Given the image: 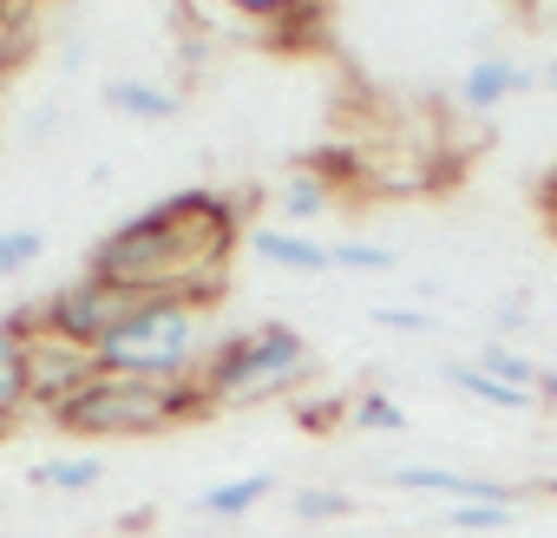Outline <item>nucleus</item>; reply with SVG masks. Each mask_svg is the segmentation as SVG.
<instances>
[{
	"instance_id": "f257e3e1",
	"label": "nucleus",
	"mask_w": 557,
	"mask_h": 538,
	"mask_svg": "<svg viewBox=\"0 0 557 538\" xmlns=\"http://www.w3.org/2000/svg\"><path fill=\"white\" fill-rule=\"evenodd\" d=\"M236 249V204L223 191H171L106 230L86 256L99 283H112L125 303L138 296H190L216 303L223 296V262Z\"/></svg>"
},
{
	"instance_id": "f03ea898",
	"label": "nucleus",
	"mask_w": 557,
	"mask_h": 538,
	"mask_svg": "<svg viewBox=\"0 0 557 538\" xmlns=\"http://www.w3.org/2000/svg\"><path fill=\"white\" fill-rule=\"evenodd\" d=\"M210 355V303L190 296H138L119 309L92 362L106 375H138V381H197Z\"/></svg>"
},
{
	"instance_id": "7ed1b4c3",
	"label": "nucleus",
	"mask_w": 557,
	"mask_h": 538,
	"mask_svg": "<svg viewBox=\"0 0 557 538\" xmlns=\"http://www.w3.org/2000/svg\"><path fill=\"white\" fill-rule=\"evenodd\" d=\"M190 414H210L197 381H138V375H106L99 368L47 420L60 433H79V440H138V433H171Z\"/></svg>"
},
{
	"instance_id": "20e7f679",
	"label": "nucleus",
	"mask_w": 557,
	"mask_h": 538,
	"mask_svg": "<svg viewBox=\"0 0 557 538\" xmlns=\"http://www.w3.org/2000/svg\"><path fill=\"white\" fill-rule=\"evenodd\" d=\"M309 375V342L296 322H249V329H230L210 342L203 368H197V388L216 407H256V401H275L302 388Z\"/></svg>"
},
{
	"instance_id": "39448f33",
	"label": "nucleus",
	"mask_w": 557,
	"mask_h": 538,
	"mask_svg": "<svg viewBox=\"0 0 557 538\" xmlns=\"http://www.w3.org/2000/svg\"><path fill=\"white\" fill-rule=\"evenodd\" d=\"M119 309H125V296L112 290V283H99L92 269H79V277H66L47 303H34V322L47 329V335H60V342H73V349H99L106 342V329L119 322Z\"/></svg>"
},
{
	"instance_id": "423d86ee",
	"label": "nucleus",
	"mask_w": 557,
	"mask_h": 538,
	"mask_svg": "<svg viewBox=\"0 0 557 538\" xmlns=\"http://www.w3.org/2000/svg\"><path fill=\"white\" fill-rule=\"evenodd\" d=\"M92 375H99V362H92L86 349L47 335L40 322L27 329V388H34V407H40V414H53V407H60L66 394H79Z\"/></svg>"
},
{
	"instance_id": "0eeeda50",
	"label": "nucleus",
	"mask_w": 557,
	"mask_h": 538,
	"mask_svg": "<svg viewBox=\"0 0 557 538\" xmlns=\"http://www.w3.org/2000/svg\"><path fill=\"white\" fill-rule=\"evenodd\" d=\"M249 256L269 262V269H289V277H329L335 269V243H322L309 230H283V223H256Z\"/></svg>"
},
{
	"instance_id": "6e6552de",
	"label": "nucleus",
	"mask_w": 557,
	"mask_h": 538,
	"mask_svg": "<svg viewBox=\"0 0 557 538\" xmlns=\"http://www.w3.org/2000/svg\"><path fill=\"white\" fill-rule=\"evenodd\" d=\"M387 486H394V492H440V499H453V505H511V486L472 479V473H453V466H394Z\"/></svg>"
},
{
	"instance_id": "1a4fd4ad",
	"label": "nucleus",
	"mask_w": 557,
	"mask_h": 538,
	"mask_svg": "<svg viewBox=\"0 0 557 538\" xmlns=\"http://www.w3.org/2000/svg\"><path fill=\"white\" fill-rule=\"evenodd\" d=\"M27 329H34V309L0 316V433L34 407V388H27Z\"/></svg>"
},
{
	"instance_id": "9d476101",
	"label": "nucleus",
	"mask_w": 557,
	"mask_h": 538,
	"mask_svg": "<svg viewBox=\"0 0 557 538\" xmlns=\"http://www.w3.org/2000/svg\"><path fill=\"white\" fill-rule=\"evenodd\" d=\"M537 86V73L531 66H518V60H505V53H485V60H472L466 73H459V106L466 112H498L511 93H531Z\"/></svg>"
},
{
	"instance_id": "9b49d317",
	"label": "nucleus",
	"mask_w": 557,
	"mask_h": 538,
	"mask_svg": "<svg viewBox=\"0 0 557 538\" xmlns=\"http://www.w3.org/2000/svg\"><path fill=\"white\" fill-rule=\"evenodd\" d=\"M99 99H106L119 119H138V125H171V119L184 112V99H177L171 86H158V80H106Z\"/></svg>"
},
{
	"instance_id": "f8f14e48",
	"label": "nucleus",
	"mask_w": 557,
	"mask_h": 538,
	"mask_svg": "<svg viewBox=\"0 0 557 538\" xmlns=\"http://www.w3.org/2000/svg\"><path fill=\"white\" fill-rule=\"evenodd\" d=\"M269 492H275V473H243V479L203 486V492L190 499V512H197V518H243V512H256Z\"/></svg>"
},
{
	"instance_id": "ddd939ff",
	"label": "nucleus",
	"mask_w": 557,
	"mask_h": 538,
	"mask_svg": "<svg viewBox=\"0 0 557 538\" xmlns=\"http://www.w3.org/2000/svg\"><path fill=\"white\" fill-rule=\"evenodd\" d=\"M440 375H446V381H453L466 401H479V407H498V414H531V407H537V394H524V388H505V381H498V375H485L479 362H446Z\"/></svg>"
},
{
	"instance_id": "4468645a",
	"label": "nucleus",
	"mask_w": 557,
	"mask_h": 538,
	"mask_svg": "<svg viewBox=\"0 0 557 538\" xmlns=\"http://www.w3.org/2000/svg\"><path fill=\"white\" fill-rule=\"evenodd\" d=\"M335 191H342V184H329L315 164H296V171L283 178V191H275V217L309 223V217H322V210L335 204Z\"/></svg>"
},
{
	"instance_id": "2eb2a0df",
	"label": "nucleus",
	"mask_w": 557,
	"mask_h": 538,
	"mask_svg": "<svg viewBox=\"0 0 557 538\" xmlns=\"http://www.w3.org/2000/svg\"><path fill=\"white\" fill-rule=\"evenodd\" d=\"M99 479H106L99 453H66V460H34L27 466V486H40V492H92Z\"/></svg>"
},
{
	"instance_id": "dca6fc26",
	"label": "nucleus",
	"mask_w": 557,
	"mask_h": 538,
	"mask_svg": "<svg viewBox=\"0 0 557 538\" xmlns=\"http://www.w3.org/2000/svg\"><path fill=\"white\" fill-rule=\"evenodd\" d=\"M479 368H485V375H498L505 388H524V394H537V375H544L531 355H518V349H511V342H498V335L479 349Z\"/></svg>"
},
{
	"instance_id": "f3484780",
	"label": "nucleus",
	"mask_w": 557,
	"mask_h": 538,
	"mask_svg": "<svg viewBox=\"0 0 557 538\" xmlns=\"http://www.w3.org/2000/svg\"><path fill=\"white\" fill-rule=\"evenodd\" d=\"M348 427H361V433H407V407L387 401L381 388H361L348 401Z\"/></svg>"
},
{
	"instance_id": "a211bd4d",
	"label": "nucleus",
	"mask_w": 557,
	"mask_h": 538,
	"mask_svg": "<svg viewBox=\"0 0 557 538\" xmlns=\"http://www.w3.org/2000/svg\"><path fill=\"white\" fill-rule=\"evenodd\" d=\"M40 256H47V230H40V223L0 230V277H21V269H34Z\"/></svg>"
},
{
	"instance_id": "6ab92c4d",
	"label": "nucleus",
	"mask_w": 557,
	"mask_h": 538,
	"mask_svg": "<svg viewBox=\"0 0 557 538\" xmlns=\"http://www.w3.org/2000/svg\"><path fill=\"white\" fill-rule=\"evenodd\" d=\"M335 262L342 269H361V277H387V269H400V249L394 243H368V236H342L335 243Z\"/></svg>"
},
{
	"instance_id": "aec40b11",
	"label": "nucleus",
	"mask_w": 557,
	"mask_h": 538,
	"mask_svg": "<svg viewBox=\"0 0 557 538\" xmlns=\"http://www.w3.org/2000/svg\"><path fill=\"white\" fill-rule=\"evenodd\" d=\"M355 512V499L348 492H329V486H309V492H296V518H348Z\"/></svg>"
},
{
	"instance_id": "412c9836",
	"label": "nucleus",
	"mask_w": 557,
	"mask_h": 538,
	"mask_svg": "<svg viewBox=\"0 0 557 538\" xmlns=\"http://www.w3.org/2000/svg\"><path fill=\"white\" fill-rule=\"evenodd\" d=\"M21 53H27V14H0V86L21 73Z\"/></svg>"
},
{
	"instance_id": "4be33fe9",
	"label": "nucleus",
	"mask_w": 557,
	"mask_h": 538,
	"mask_svg": "<svg viewBox=\"0 0 557 538\" xmlns=\"http://www.w3.org/2000/svg\"><path fill=\"white\" fill-rule=\"evenodd\" d=\"M505 518H511V505H453L446 531H498Z\"/></svg>"
},
{
	"instance_id": "5701e85b",
	"label": "nucleus",
	"mask_w": 557,
	"mask_h": 538,
	"mask_svg": "<svg viewBox=\"0 0 557 538\" xmlns=\"http://www.w3.org/2000/svg\"><path fill=\"white\" fill-rule=\"evenodd\" d=\"M374 322H381V329H394V335H433V329H440L426 309H394V303H387V309H374Z\"/></svg>"
},
{
	"instance_id": "b1692460",
	"label": "nucleus",
	"mask_w": 557,
	"mask_h": 538,
	"mask_svg": "<svg viewBox=\"0 0 557 538\" xmlns=\"http://www.w3.org/2000/svg\"><path fill=\"white\" fill-rule=\"evenodd\" d=\"M537 197H544V217H550V230H557V164L544 171V184H537Z\"/></svg>"
},
{
	"instance_id": "393cba45",
	"label": "nucleus",
	"mask_w": 557,
	"mask_h": 538,
	"mask_svg": "<svg viewBox=\"0 0 557 538\" xmlns=\"http://www.w3.org/2000/svg\"><path fill=\"white\" fill-rule=\"evenodd\" d=\"M53 132H60V106H47V112L34 119V138H53Z\"/></svg>"
},
{
	"instance_id": "a878e982",
	"label": "nucleus",
	"mask_w": 557,
	"mask_h": 538,
	"mask_svg": "<svg viewBox=\"0 0 557 538\" xmlns=\"http://www.w3.org/2000/svg\"><path fill=\"white\" fill-rule=\"evenodd\" d=\"M537 401H550V407H557V375H537Z\"/></svg>"
},
{
	"instance_id": "bb28decb",
	"label": "nucleus",
	"mask_w": 557,
	"mask_h": 538,
	"mask_svg": "<svg viewBox=\"0 0 557 538\" xmlns=\"http://www.w3.org/2000/svg\"><path fill=\"white\" fill-rule=\"evenodd\" d=\"M537 86H544V93H557V60H550L544 73H537Z\"/></svg>"
},
{
	"instance_id": "cd10ccee",
	"label": "nucleus",
	"mask_w": 557,
	"mask_h": 538,
	"mask_svg": "<svg viewBox=\"0 0 557 538\" xmlns=\"http://www.w3.org/2000/svg\"><path fill=\"white\" fill-rule=\"evenodd\" d=\"M0 14H27V0H0Z\"/></svg>"
},
{
	"instance_id": "c85d7f7f",
	"label": "nucleus",
	"mask_w": 557,
	"mask_h": 538,
	"mask_svg": "<svg viewBox=\"0 0 557 538\" xmlns=\"http://www.w3.org/2000/svg\"><path fill=\"white\" fill-rule=\"evenodd\" d=\"M537 492H557V479H537Z\"/></svg>"
}]
</instances>
